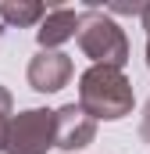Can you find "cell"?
<instances>
[{"instance_id":"cell-7","label":"cell","mask_w":150,"mask_h":154,"mask_svg":"<svg viewBox=\"0 0 150 154\" xmlns=\"http://www.w3.org/2000/svg\"><path fill=\"white\" fill-rule=\"evenodd\" d=\"M43 14H46V7H43L39 0H4V4H0V18H4L7 25H18V29L39 25Z\"/></svg>"},{"instance_id":"cell-4","label":"cell","mask_w":150,"mask_h":154,"mask_svg":"<svg viewBox=\"0 0 150 154\" xmlns=\"http://www.w3.org/2000/svg\"><path fill=\"white\" fill-rule=\"evenodd\" d=\"M72 79V57L61 50H39L29 61V86L39 93H57Z\"/></svg>"},{"instance_id":"cell-6","label":"cell","mask_w":150,"mask_h":154,"mask_svg":"<svg viewBox=\"0 0 150 154\" xmlns=\"http://www.w3.org/2000/svg\"><path fill=\"white\" fill-rule=\"evenodd\" d=\"M79 11L75 7H50L46 14H43V22H39L36 29V39L43 50H54V47H61V43H68V39L79 32Z\"/></svg>"},{"instance_id":"cell-5","label":"cell","mask_w":150,"mask_h":154,"mask_svg":"<svg viewBox=\"0 0 150 154\" xmlns=\"http://www.w3.org/2000/svg\"><path fill=\"white\" fill-rule=\"evenodd\" d=\"M54 125H57L54 129V147H64V151H79V147L93 143V136H97V122L75 104L54 111Z\"/></svg>"},{"instance_id":"cell-8","label":"cell","mask_w":150,"mask_h":154,"mask_svg":"<svg viewBox=\"0 0 150 154\" xmlns=\"http://www.w3.org/2000/svg\"><path fill=\"white\" fill-rule=\"evenodd\" d=\"M11 93L0 86V151H4V140H7V125H11Z\"/></svg>"},{"instance_id":"cell-3","label":"cell","mask_w":150,"mask_h":154,"mask_svg":"<svg viewBox=\"0 0 150 154\" xmlns=\"http://www.w3.org/2000/svg\"><path fill=\"white\" fill-rule=\"evenodd\" d=\"M54 111H22L7 125V140H4V151L7 154H46V147H54Z\"/></svg>"},{"instance_id":"cell-2","label":"cell","mask_w":150,"mask_h":154,"mask_svg":"<svg viewBox=\"0 0 150 154\" xmlns=\"http://www.w3.org/2000/svg\"><path fill=\"white\" fill-rule=\"evenodd\" d=\"M79 47L86 57H93L97 65H111V68H122L129 61V39L122 32V25L100 14V11H86L79 18Z\"/></svg>"},{"instance_id":"cell-1","label":"cell","mask_w":150,"mask_h":154,"mask_svg":"<svg viewBox=\"0 0 150 154\" xmlns=\"http://www.w3.org/2000/svg\"><path fill=\"white\" fill-rule=\"evenodd\" d=\"M79 108L89 118H125L132 111V86L122 68L111 65H93L79 79Z\"/></svg>"},{"instance_id":"cell-9","label":"cell","mask_w":150,"mask_h":154,"mask_svg":"<svg viewBox=\"0 0 150 154\" xmlns=\"http://www.w3.org/2000/svg\"><path fill=\"white\" fill-rule=\"evenodd\" d=\"M143 29H147V65H150V4H143Z\"/></svg>"},{"instance_id":"cell-10","label":"cell","mask_w":150,"mask_h":154,"mask_svg":"<svg viewBox=\"0 0 150 154\" xmlns=\"http://www.w3.org/2000/svg\"><path fill=\"white\" fill-rule=\"evenodd\" d=\"M143 140H150V100H147V111H143V125H140Z\"/></svg>"}]
</instances>
